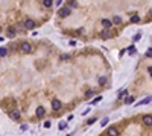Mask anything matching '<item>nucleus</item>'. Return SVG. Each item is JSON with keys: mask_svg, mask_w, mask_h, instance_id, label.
I'll return each instance as SVG.
<instances>
[{"mask_svg": "<svg viewBox=\"0 0 152 136\" xmlns=\"http://www.w3.org/2000/svg\"><path fill=\"white\" fill-rule=\"evenodd\" d=\"M20 50L23 53H31L32 52V45L29 44V42H21L20 44Z\"/></svg>", "mask_w": 152, "mask_h": 136, "instance_id": "nucleus-1", "label": "nucleus"}, {"mask_svg": "<svg viewBox=\"0 0 152 136\" xmlns=\"http://www.w3.org/2000/svg\"><path fill=\"white\" fill-rule=\"evenodd\" d=\"M70 12H72V9H70V8H61V9H59V12H58V15L61 17V18H65V17H69V15H70Z\"/></svg>", "mask_w": 152, "mask_h": 136, "instance_id": "nucleus-2", "label": "nucleus"}, {"mask_svg": "<svg viewBox=\"0 0 152 136\" xmlns=\"http://www.w3.org/2000/svg\"><path fill=\"white\" fill-rule=\"evenodd\" d=\"M33 27H35V21H33V20H31V18L24 20V29L31 30V29H33Z\"/></svg>", "mask_w": 152, "mask_h": 136, "instance_id": "nucleus-3", "label": "nucleus"}, {"mask_svg": "<svg viewBox=\"0 0 152 136\" xmlns=\"http://www.w3.org/2000/svg\"><path fill=\"white\" fill-rule=\"evenodd\" d=\"M61 106H63V104H61V101L58 100V98H53L52 100V109L56 112V110H59L61 109Z\"/></svg>", "mask_w": 152, "mask_h": 136, "instance_id": "nucleus-4", "label": "nucleus"}, {"mask_svg": "<svg viewBox=\"0 0 152 136\" xmlns=\"http://www.w3.org/2000/svg\"><path fill=\"white\" fill-rule=\"evenodd\" d=\"M11 118H12V120L14 121H18L20 120V110H12V112H11Z\"/></svg>", "mask_w": 152, "mask_h": 136, "instance_id": "nucleus-5", "label": "nucleus"}, {"mask_svg": "<svg viewBox=\"0 0 152 136\" xmlns=\"http://www.w3.org/2000/svg\"><path fill=\"white\" fill-rule=\"evenodd\" d=\"M102 26L105 27V29H110V27L112 26V21H111V20H106V18H104V20H102Z\"/></svg>", "mask_w": 152, "mask_h": 136, "instance_id": "nucleus-6", "label": "nucleus"}, {"mask_svg": "<svg viewBox=\"0 0 152 136\" xmlns=\"http://www.w3.org/2000/svg\"><path fill=\"white\" fill-rule=\"evenodd\" d=\"M108 136H119V132H117V129L110 127V129H108Z\"/></svg>", "mask_w": 152, "mask_h": 136, "instance_id": "nucleus-7", "label": "nucleus"}, {"mask_svg": "<svg viewBox=\"0 0 152 136\" xmlns=\"http://www.w3.org/2000/svg\"><path fill=\"white\" fill-rule=\"evenodd\" d=\"M44 113H46V109H44L43 106H38L37 107V116H43Z\"/></svg>", "mask_w": 152, "mask_h": 136, "instance_id": "nucleus-8", "label": "nucleus"}, {"mask_svg": "<svg viewBox=\"0 0 152 136\" xmlns=\"http://www.w3.org/2000/svg\"><path fill=\"white\" fill-rule=\"evenodd\" d=\"M143 122L146 124V126H149V127H151V126H152V116H149V115H146V116L143 118Z\"/></svg>", "mask_w": 152, "mask_h": 136, "instance_id": "nucleus-9", "label": "nucleus"}, {"mask_svg": "<svg viewBox=\"0 0 152 136\" xmlns=\"http://www.w3.org/2000/svg\"><path fill=\"white\" fill-rule=\"evenodd\" d=\"M15 33H17L15 27H9V29H8V36H9V38H14V36H15Z\"/></svg>", "mask_w": 152, "mask_h": 136, "instance_id": "nucleus-10", "label": "nucleus"}, {"mask_svg": "<svg viewBox=\"0 0 152 136\" xmlns=\"http://www.w3.org/2000/svg\"><path fill=\"white\" fill-rule=\"evenodd\" d=\"M100 38H102V39H108L110 38V32L108 30H102V32H100Z\"/></svg>", "mask_w": 152, "mask_h": 136, "instance_id": "nucleus-11", "label": "nucleus"}, {"mask_svg": "<svg viewBox=\"0 0 152 136\" xmlns=\"http://www.w3.org/2000/svg\"><path fill=\"white\" fill-rule=\"evenodd\" d=\"M43 5H44V8H50L53 5L52 0H43Z\"/></svg>", "mask_w": 152, "mask_h": 136, "instance_id": "nucleus-12", "label": "nucleus"}, {"mask_svg": "<svg viewBox=\"0 0 152 136\" xmlns=\"http://www.w3.org/2000/svg\"><path fill=\"white\" fill-rule=\"evenodd\" d=\"M112 23H114V24H120V23H122V18H120L119 15H116L114 18H112Z\"/></svg>", "mask_w": 152, "mask_h": 136, "instance_id": "nucleus-13", "label": "nucleus"}, {"mask_svg": "<svg viewBox=\"0 0 152 136\" xmlns=\"http://www.w3.org/2000/svg\"><path fill=\"white\" fill-rule=\"evenodd\" d=\"M128 97V91L125 89V91H122V92L119 94V98H126Z\"/></svg>", "mask_w": 152, "mask_h": 136, "instance_id": "nucleus-14", "label": "nucleus"}, {"mask_svg": "<svg viewBox=\"0 0 152 136\" xmlns=\"http://www.w3.org/2000/svg\"><path fill=\"white\" fill-rule=\"evenodd\" d=\"M149 101H151V97H146L144 100H142V101H140V103H138L137 106H142V104H146V103H149Z\"/></svg>", "mask_w": 152, "mask_h": 136, "instance_id": "nucleus-15", "label": "nucleus"}, {"mask_svg": "<svg viewBox=\"0 0 152 136\" xmlns=\"http://www.w3.org/2000/svg\"><path fill=\"white\" fill-rule=\"evenodd\" d=\"M140 21V17L138 15H132L131 17V23H138Z\"/></svg>", "mask_w": 152, "mask_h": 136, "instance_id": "nucleus-16", "label": "nucleus"}, {"mask_svg": "<svg viewBox=\"0 0 152 136\" xmlns=\"http://www.w3.org/2000/svg\"><path fill=\"white\" fill-rule=\"evenodd\" d=\"M131 103H134V97H126L125 98V104H131Z\"/></svg>", "mask_w": 152, "mask_h": 136, "instance_id": "nucleus-17", "label": "nucleus"}, {"mask_svg": "<svg viewBox=\"0 0 152 136\" xmlns=\"http://www.w3.org/2000/svg\"><path fill=\"white\" fill-rule=\"evenodd\" d=\"M6 53H8L6 48H5V47H0V56H6Z\"/></svg>", "mask_w": 152, "mask_h": 136, "instance_id": "nucleus-18", "label": "nucleus"}, {"mask_svg": "<svg viewBox=\"0 0 152 136\" xmlns=\"http://www.w3.org/2000/svg\"><path fill=\"white\" fill-rule=\"evenodd\" d=\"M100 100H102V97H100V95H97V97H96V98H94V100L91 101V104H97Z\"/></svg>", "mask_w": 152, "mask_h": 136, "instance_id": "nucleus-19", "label": "nucleus"}, {"mask_svg": "<svg viewBox=\"0 0 152 136\" xmlns=\"http://www.w3.org/2000/svg\"><path fill=\"white\" fill-rule=\"evenodd\" d=\"M146 56H148V58H152V47L146 50Z\"/></svg>", "mask_w": 152, "mask_h": 136, "instance_id": "nucleus-20", "label": "nucleus"}, {"mask_svg": "<svg viewBox=\"0 0 152 136\" xmlns=\"http://www.w3.org/2000/svg\"><path fill=\"white\" fill-rule=\"evenodd\" d=\"M106 83V77H100L99 79V85H105Z\"/></svg>", "mask_w": 152, "mask_h": 136, "instance_id": "nucleus-21", "label": "nucleus"}, {"mask_svg": "<svg viewBox=\"0 0 152 136\" xmlns=\"http://www.w3.org/2000/svg\"><path fill=\"white\" fill-rule=\"evenodd\" d=\"M67 127V122H59V130H64Z\"/></svg>", "mask_w": 152, "mask_h": 136, "instance_id": "nucleus-22", "label": "nucleus"}, {"mask_svg": "<svg viewBox=\"0 0 152 136\" xmlns=\"http://www.w3.org/2000/svg\"><path fill=\"white\" fill-rule=\"evenodd\" d=\"M106 122H108V118H104L102 122H100V126H106Z\"/></svg>", "mask_w": 152, "mask_h": 136, "instance_id": "nucleus-23", "label": "nucleus"}, {"mask_svg": "<svg viewBox=\"0 0 152 136\" xmlns=\"http://www.w3.org/2000/svg\"><path fill=\"white\" fill-rule=\"evenodd\" d=\"M93 94H94V92H93V91H88V92L85 94V97H87V98H90V97H91V95H93Z\"/></svg>", "mask_w": 152, "mask_h": 136, "instance_id": "nucleus-24", "label": "nucleus"}, {"mask_svg": "<svg viewBox=\"0 0 152 136\" xmlns=\"http://www.w3.org/2000/svg\"><path fill=\"white\" fill-rule=\"evenodd\" d=\"M50 126H52V124H50V121H46V122H44V127H46V129H49Z\"/></svg>", "mask_w": 152, "mask_h": 136, "instance_id": "nucleus-25", "label": "nucleus"}, {"mask_svg": "<svg viewBox=\"0 0 152 136\" xmlns=\"http://www.w3.org/2000/svg\"><path fill=\"white\" fill-rule=\"evenodd\" d=\"M61 3H63V0H56L55 5H56V6H61Z\"/></svg>", "mask_w": 152, "mask_h": 136, "instance_id": "nucleus-26", "label": "nucleus"}, {"mask_svg": "<svg viewBox=\"0 0 152 136\" xmlns=\"http://www.w3.org/2000/svg\"><path fill=\"white\" fill-rule=\"evenodd\" d=\"M20 129H21V130H23V132H24V130H27V126H26V124H23V126H21Z\"/></svg>", "mask_w": 152, "mask_h": 136, "instance_id": "nucleus-27", "label": "nucleus"}, {"mask_svg": "<svg viewBox=\"0 0 152 136\" xmlns=\"http://www.w3.org/2000/svg\"><path fill=\"white\" fill-rule=\"evenodd\" d=\"M94 121H96V118H91V120H88V124H93Z\"/></svg>", "mask_w": 152, "mask_h": 136, "instance_id": "nucleus-28", "label": "nucleus"}, {"mask_svg": "<svg viewBox=\"0 0 152 136\" xmlns=\"http://www.w3.org/2000/svg\"><path fill=\"white\" fill-rule=\"evenodd\" d=\"M69 44H70V45H76V41H75V39H72V41H70Z\"/></svg>", "mask_w": 152, "mask_h": 136, "instance_id": "nucleus-29", "label": "nucleus"}, {"mask_svg": "<svg viewBox=\"0 0 152 136\" xmlns=\"http://www.w3.org/2000/svg\"><path fill=\"white\" fill-rule=\"evenodd\" d=\"M148 71H149V76L152 77V67H149V68H148Z\"/></svg>", "mask_w": 152, "mask_h": 136, "instance_id": "nucleus-30", "label": "nucleus"}, {"mask_svg": "<svg viewBox=\"0 0 152 136\" xmlns=\"http://www.w3.org/2000/svg\"><path fill=\"white\" fill-rule=\"evenodd\" d=\"M148 17H149V18H152V9L149 11V14H148Z\"/></svg>", "mask_w": 152, "mask_h": 136, "instance_id": "nucleus-31", "label": "nucleus"}, {"mask_svg": "<svg viewBox=\"0 0 152 136\" xmlns=\"http://www.w3.org/2000/svg\"><path fill=\"white\" fill-rule=\"evenodd\" d=\"M67 136H70V135H67Z\"/></svg>", "mask_w": 152, "mask_h": 136, "instance_id": "nucleus-32", "label": "nucleus"}]
</instances>
